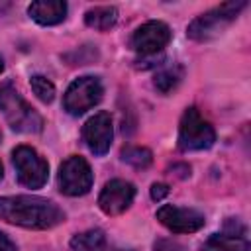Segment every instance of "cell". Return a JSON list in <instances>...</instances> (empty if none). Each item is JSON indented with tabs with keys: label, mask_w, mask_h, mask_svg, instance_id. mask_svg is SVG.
I'll list each match as a JSON object with an SVG mask.
<instances>
[{
	"label": "cell",
	"mask_w": 251,
	"mask_h": 251,
	"mask_svg": "<svg viewBox=\"0 0 251 251\" xmlns=\"http://www.w3.org/2000/svg\"><path fill=\"white\" fill-rule=\"evenodd\" d=\"M112 135H114V129H112V118L108 112H96L82 126V139L94 155L108 153L112 145Z\"/></svg>",
	"instance_id": "11"
},
{
	"label": "cell",
	"mask_w": 251,
	"mask_h": 251,
	"mask_svg": "<svg viewBox=\"0 0 251 251\" xmlns=\"http://www.w3.org/2000/svg\"><path fill=\"white\" fill-rule=\"evenodd\" d=\"M2 175H4V171H2V163H0V178H2Z\"/></svg>",
	"instance_id": "23"
},
{
	"label": "cell",
	"mask_w": 251,
	"mask_h": 251,
	"mask_svg": "<svg viewBox=\"0 0 251 251\" xmlns=\"http://www.w3.org/2000/svg\"><path fill=\"white\" fill-rule=\"evenodd\" d=\"M114 251H131V249H114Z\"/></svg>",
	"instance_id": "24"
},
{
	"label": "cell",
	"mask_w": 251,
	"mask_h": 251,
	"mask_svg": "<svg viewBox=\"0 0 251 251\" xmlns=\"http://www.w3.org/2000/svg\"><path fill=\"white\" fill-rule=\"evenodd\" d=\"M92 180L94 176L90 165L78 155L67 157L59 167L57 184L59 190L67 196H84L92 188Z\"/></svg>",
	"instance_id": "6"
},
{
	"label": "cell",
	"mask_w": 251,
	"mask_h": 251,
	"mask_svg": "<svg viewBox=\"0 0 251 251\" xmlns=\"http://www.w3.org/2000/svg\"><path fill=\"white\" fill-rule=\"evenodd\" d=\"M29 86H31L33 94L41 102H45V104L53 102V98H55V86H53V82L49 78H45L43 75H33L29 78Z\"/></svg>",
	"instance_id": "18"
},
{
	"label": "cell",
	"mask_w": 251,
	"mask_h": 251,
	"mask_svg": "<svg viewBox=\"0 0 251 251\" xmlns=\"http://www.w3.org/2000/svg\"><path fill=\"white\" fill-rule=\"evenodd\" d=\"M247 6V0H229L224 2L204 14H200L198 18H194L186 29V35L194 41H208L216 35H220L237 16L239 12Z\"/></svg>",
	"instance_id": "3"
},
{
	"label": "cell",
	"mask_w": 251,
	"mask_h": 251,
	"mask_svg": "<svg viewBox=\"0 0 251 251\" xmlns=\"http://www.w3.org/2000/svg\"><path fill=\"white\" fill-rule=\"evenodd\" d=\"M153 251H186V249H184L178 241L161 237V239H157V241L153 243Z\"/></svg>",
	"instance_id": "19"
},
{
	"label": "cell",
	"mask_w": 251,
	"mask_h": 251,
	"mask_svg": "<svg viewBox=\"0 0 251 251\" xmlns=\"http://www.w3.org/2000/svg\"><path fill=\"white\" fill-rule=\"evenodd\" d=\"M202 251H251V245H249L247 237L214 233L202 243Z\"/></svg>",
	"instance_id": "13"
},
{
	"label": "cell",
	"mask_w": 251,
	"mask_h": 251,
	"mask_svg": "<svg viewBox=\"0 0 251 251\" xmlns=\"http://www.w3.org/2000/svg\"><path fill=\"white\" fill-rule=\"evenodd\" d=\"M169 41H171V29L165 22H159V20L145 22L131 35L133 51H137L143 57L157 55L159 51H163V47H167Z\"/></svg>",
	"instance_id": "8"
},
{
	"label": "cell",
	"mask_w": 251,
	"mask_h": 251,
	"mask_svg": "<svg viewBox=\"0 0 251 251\" xmlns=\"http://www.w3.org/2000/svg\"><path fill=\"white\" fill-rule=\"evenodd\" d=\"M0 220L27 229H49L65 222V212L41 196H0Z\"/></svg>",
	"instance_id": "1"
},
{
	"label": "cell",
	"mask_w": 251,
	"mask_h": 251,
	"mask_svg": "<svg viewBox=\"0 0 251 251\" xmlns=\"http://www.w3.org/2000/svg\"><path fill=\"white\" fill-rule=\"evenodd\" d=\"M4 71V61H2V57H0V73Z\"/></svg>",
	"instance_id": "22"
},
{
	"label": "cell",
	"mask_w": 251,
	"mask_h": 251,
	"mask_svg": "<svg viewBox=\"0 0 251 251\" xmlns=\"http://www.w3.org/2000/svg\"><path fill=\"white\" fill-rule=\"evenodd\" d=\"M116 22H118V10L114 6H94L84 14V24L98 31H106L114 27Z\"/></svg>",
	"instance_id": "14"
},
{
	"label": "cell",
	"mask_w": 251,
	"mask_h": 251,
	"mask_svg": "<svg viewBox=\"0 0 251 251\" xmlns=\"http://www.w3.org/2000/svg\"><path fill=\"white\" fill-rule=\"evenodd\" d=\"M0 112L4 114L8 126L18 133H39L43 129V118L10 82L0 86Z\"/></svg>",
	"instance_id": "2"
},
{
	"label": "cell",
	"mask_w": 251,
	"mask_h": 251,
	"mask_svg": "<svg viewBox=\"0 0 251 251\" xmlns=\"http://www.w3.org/2000/svg\"><path fill=\"white\" fill-rule=\"evenodd\" d=\"M155 216H157L159 224H163L173 233H192V231H198L206 224L202 212H198L194 208L173 206V204L161 206Z\"/></svg>",
	"instance_id": "9"
},
{
	"label": "cell",
	"mask_w": 251,
	"mask_h": 251,
	"mask_svg": "<svg viewBox=\"0 0 251 251\" xmlns=\"http://www.w3.org/2000/svg\"><path fill=\"white\" fill-rule=\"evenodd\" d=\"M12 163L20 184L27 188H41L49 178L47 161L29 145H18L12 151Z\"/></svg>",
	"instance_id": "5"
},
{
	"label": "cell",
	"mask_w": 251,
	"mask_h": 251,
	"mask_svg": "<svg viewBox=\"0 0 251 251\" xmlns=\"http://www.w3.org/2000/svg\"><path fill=\"white\" fill-rule=\"evenodd\" d=\"M71 249L73 251H104L106 249V235L102 229H86L82 233L73 235Z\"/></svg>",
	"instance_id": "15"
},
{
	"label": "cell",
	"mask_w": 251,
	"mask_h": 251,
	"mask_svg": "<svg viewBox=\"0 0 251 251\" xmlns=\"http://www.w3.org/2000/svg\"><path fill=\"white\" fill-rule=\"evenodd\" d=\"M0 251H18L16 243H14L4 231H0Z\"/></svg>",
	"instance_id": "21"
},
{
	"label": "cell",
	"mask_w": 251,
	"mask_h": 251,
	"mask_svg": "<svg viewBox=\"0 0 251 251\" xmlns=\"http://www.w3.org/2000/svg\"><path fill=\"white\" fill-rule=\"evenodd\" d=\"M135 198V186L124 178H114L104 184L100 196H98V206L104 214L108 216H118L124 214Z\"/></svg>",
	"instance_id": "10"
},
{
	"label": "cell",
	"mask_w": 251,
	"mask_h": 251,
	"mask_svg": "<svg viewBox=\"0 0 251 251\" xmlns=\"http://www.w3.org/2000/svg\"><path fill=\"white\" fill-rule=\"evenodd\" d=\"M167 194H169V186L167 184H163V182L151 184V198L153 200H163Z\"/></svg>",
	"instance_id": "20"
},
{
	"label": "cell",
	"mask_w": 251,
	"mask_h": 251,
	"mask_svg": "<svg viewBox=\"0 0 251 251\" xmlns=\"http://www.w3.org/2000/svg\"><path fill=\"white\" fill-rule=\"evenodd\" d=\"M122 161L131 165L133 169H147L153 161V153L147 147L139 145H127L122 149Z\"/></svg>",
	"instance_id": "16"
},
{
	"label": "cell",
	"mask_w": 251,
	"mask_h": 251,
	"mask_svg": "<svg viewBox=\"0 0 251 251\" xmlns=\"http://www.w3.org/2000/svg\"><path fill=\"white\" fill-rule=\"evenodd\" d=\"M180 78H182V69H180V67H171V69H165V71L157 73L153 84H155V88H157L159 92L169 94L171 90H175V88L178 86Z\"/></svg>",
	"instance_id": "17"
},
{
	"label": "cell",
	"mask_w": 251,
	"mask_h": 251,
	"mask_svg": "<svg viewBox=\"0 0 251 251\" xmlns=\"http://www.w3.org/2000/svg\"><path fill=\"white\" fill-rule=\"evenodd\" d=\"M216 131L210 122L202 118L198 108H186L178 126V147L180 151H202L212 147Z\"/></svg>",
	"instance_id": "4"
},
{
	"label": "cell",
	"mask_w": 251,
	"mask_h": 251,
	"mask_svg": "<svg viewBox=\"0 0 251 251\" xmlns=\"http://www.w3.org/2000/svg\"><path fill=\"white\" fill-rule=\"evenodd\" d=\"M27 14L41 25H55L67 18V2L63 0H37L27 6Z\"/></svg>",
	"instance_id": "12"
},
{
	"label": "cell",
	"mask_w": 251,
	"mask_h": 251,
	"mask_svg": "<svg viewBox=\"0 0 251 251\" xmlns=\"http://www.w3.org/2000/svg\"><path fill=\"white\" fill-rule=\"evenodd\" d=\"M104 88L100 78L96 76H78L71 82V86L65 92L63 106L71 116H80L86 110L94 108L102 100Z\"/></svg>",
	"instance_id": "7"
},
{
	"label": "cell",
	"mask_w": 251,
	"mask_h": 251,
	"mask_svg": "<svg viewBox=\"0 0 251 251\" xmlns=\"http://www.w3.org/2000/svg\"><path fill=\"white\" fill-rule=\"evenodd\" d=\"M0 137H2V135H0Z\"/></svg>",
	"instance_id": "25"
}]
</instances>
